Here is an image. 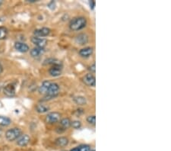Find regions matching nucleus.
Returning a JSON list of instances; mask_svg holds the SVG:
<instances>
[{
    "label": "nucleus",
    "mask_w": 171,
    "mask_h": 151,
    "mask_svg": "<svg viewBox=\"0 0 171 151\" xmlns=\"http://www.w3.org/2000/svg\"><path fill=\"white\" fill-rule=\"evenodd\" d=\"M87 24V19L85 17L79 16L72 18L69 23V28L71 31H78L85 29Z\"/></svg>",
    "instance_id": "f257e3e1"
},
{
    "label": "nucleus",
    "mask_w": 171,
    "mask_h": 151,
    "mask_svg": "<svg viewBox=\"0 0 171 151\" xmlns=\"http://www.w3.org/2000/svg\"><path fill=\"white\" fill-rule=\"evenodd\" d=\"M22 135V131L18 128H14L8 130L6 132V138L8 141H14Z\"/></svg>",
    "instance_id": "f03ea898"
},
{
    "label": "nucleus",
    "mask_w": 171,
    "mask_h": 151,
    "mask_svg": "<svg viewBox=\"0 0 171 151\" xmlns=\"http://www.w3.org/2000/svg\"><path fill=\"white\" fill-rule=\"evenodd\" d=\"M60 117L61 115L58 112H50L46 116L45 121H46L47 124H54V123L58 122L60 120Z\"/></svg>",
    "instance_id": "7ed1b4c3"
},
{
    "label": "nucleus",
    "mask_w": 171,
    "mask_h": 151,
    "mask_svg": "<svg viewBox=\"0 0 171 151\" xmlns=\"http://www.w3.org/2000/svg\"><path fill=\"white\" fill-rule=\"evenodd\" d=\"M82 81L88 86L95 87L96 85V79L95 76L92 75L91 73H88L85 75L82 78Z\"/></svg>",
    "instance_id": "20e7f679"
},
{
    "label": "nucleus",
    "mask_w": 171,
    "mask_h": 151,
    "mask_svg": "<svg viewBox=\"0 0 171 151\" xmlns=\"http://www.w3.org/2000/svg\"><path fill=\"white\" fill-rule=\"evenodd\" d=\"M31 42L34 44L37 47H41V48H44L47 44V40L43 38H38V37H33L31 38Z\"/></svg>",
    "instance_id": "39448f33"
},
{
    "label": "nucleus",
    "mask_w": 171,
    "mask_h": 151,
    "mask_svg": "<svg viewBox=\"0 0 171 151\" xmlns=\"http://www.w3.org/2000/svg\"><path fill=\"white\" fill-rule=\"evenodd\" d=\"M62 71V64L54 65V66H52L51 68H50V70H49V73H50V75L51 76L56 77L61 75Z\"/></svg>",
    "instance_id": "423d86ee"
},
{
    "label": "nucleus",
    "mask_w": 171,
    "mask_h": 151,
    "mask_svg": "<svg viewBox=\"0 0 171 151\" xmlns=\"http://www.w3.org/2000/svg\"><path fill=\"white\" fill-rule=\"evenodd\" d=\"M31 138L27 134H22L20 137L17 139V144L20 147H25L30 143Z\"/></svg>",
    "instance_id": "0eeeda50"
},
{
    "label": "nucleus",
    "mask_w": 171,
    "mask_h": 151,
    "mask_svg": "<svg viewBox=\"0 0 171 151\" xmlns=\"http://www.w3.org/2000/svg\"><path fill=\"white\" fill-rule=\"evenodd\" d=\"M50 34V29L48 28H42V29H36L34 31V34L35 37H38V38H42V37L48 36Z\"/></svg>",
    "instance_id": "6e6552de"
},
{
    "label": "nucleus",
    "mask_w": 171,
    "mask_h": 151,
    "mask_svg": "<svg viewBox=\"0 0 171 151\" xmlns=\"http://www.w3.org/2000/svg\"><path fill=\"white\" fill-rule=\"evenodd\" d=\"M88 36L86 34H84V33H81V34L77 35L76 38V42L79 45L86 44H88Z\"/></svg>",
    "instance_id": "1a4fd4ad"
},
{
    "label": "nucleus",
    "mask_w": 171,
    "mask_h": 151,
    "mask_svg": "<svg viewBox=\"0 0 171 151\" xmlns=\"http://www.w3.org/2000/svg\"><path fill=\"white\" fill-rule=\"evenodd\" d=\"M94 52V49L92 47H85V48L81 49L79 50V55L81 56V57H84V58H88V57H90L92 55Z\"/></svg>",
    "instance_id": "9d476101"
},
{
    "label": "nucleus",
    "mask_w": 171,
    "mask_h": 151,
    "mask_svg": "<svg viewBox=\"0 0 171 151\" xmlns=\"http://www.w3.org/2000/svg\"><path fill=\"white\" fill-rule=\"evenodd\" d=\"M5 95L8 97H12L15 95V86L13 84H8L6 87L4 88Z\"/></svg>",
    "instance_id": "9b49d317"
},
{
    "label": "nucleus",
    "mask_w": 171,
    "mask_h": 151,
    "mask_svg": "<svg viewBox=\"0 0 171 151\" xmlns=\"http://www.w3.org/2000/svg\"><path fill=\"white\" fill-rule=\"evenodd\" d=\"M15 48L21 53H26L29 50L28 45L22 42H16L15 44Z\"/></svg>",
    "instance_id": "f8f14e48"
},
{
    "label": "nucleus",
    "mask_w": 171,
    "mask_h": 151,
    "mask_svg": "<svg viewBox=\"0 0 171 151\" xmlns=\"http://www.w3.org/2000/svg\"><path fill=\"white\" fill-rule=\"evenodd\" d=\"M69 140L66 137H59V138H56L55 140V143L58 147H65L69 144Z\"/></svg>",
    "instance_id": "ddd939ff"
},
{
    "label": "nucleus",
    "mask_w": 171,
    "mask_h": 151,
    "mask_svg": "<svg viewBox=\"0 0 171 151\" xmlns=\"http://www.w3.org/2000/svg\"><path fill=\"white\" fill-rule=\"evenodd\" d=\"M45 50L44 48H41V47H34L32 50H31L30 54H31V57H39L42 54H44Z\"/></svg>",
    "instance_id": "4468645a"
},
{
    "label": "nucleus",
    "mask_w": 171,
    "mask_h": 151,
    "mask_svg": "<svg viewBox=\"0 0 171 151\" xmlns=\"http://www.w3.org/2000/svg\"><path fill=\"white\" fill-rule=\"evenodd\" d=\"M51 84V82H50L49 80H45V81H43L42 82L41 86L39 87V89H38V91H39V92L41 93V94H46V92H47L48 90V88L50 86V85Z\"/></svg>",
    "instance_id": "2eb2a0df"
},
{
    "label": "nucleus",
    "mask_w": 171,
    "mask_h": 151,
    "mask_svg": "<svg viewBox=\"0 0 171 151\" xmlns=\"http://www.w3.org/2000/svg\"><path fill=\"white\" fill-rule=\"evenodd\" d=\"M73 101L76 104L78 105H85L88 102L87 99L85 97H84L82 96H77L73 97Z\"/></svg>",
    "instance_id": "dca6fc26"
},
{
    "label": "nucleus",
    "mask_w": 171,
    "mask_h": 151,
    "mask_svg": "<svg viewBox=\"0 0 171 151\" xmlns=\"http://www.w3.org/2000/svg\"><path fill=\"white\" fill-rule=\"evenodd\" d=\"M59 124H60L61 128H62L65 130H67L69 127H71V120L69 117L62 118V120H60V122H59Z\"/></svg>",
    "instance_id": "f3484780"
},
{
    "label": "nucleus",
    "mask_w": 171,
    "mask_h": 151,
    "mask_svg": "<svg viewBox=\"0 0 171 151\" xmlns=\"http://www.w3.org/2000/svg\"><path fill=\"white\" fill-rule=\"evenodd\" d=\"M92 149L90 148V146L86 145V144H82L71 149L70 151H90Z\"/></svg>",
    "instance_id": "a211bd4d"
},
{
    "label": "nucleus",
    "mask_w": 171,
    "mask_h": 151,
    "mask_svg": "<svg viewBox=\"0 0 171 151\" xmlns=\"http://www.w3.org/2000/svg\"><path fill=\"white\" fill-rule=\"evenodd\" d=\"M35 109H36V112H38V113L43 114V113H46V112H47L48 111L50 110V108L44 105L39 104L37 105Z\"/></svg>",
    "instance_id": "6ab92c4d"
},
{
    "label": "nucleus",
    "mask_w": 171,
    "mask_h": 151,
    "mask_svg": "<svg viewBox=\"0 0 171 151\" xmlns=\"http://www.w3.org/2000/svg\"><path fill=\"white\" fill-rule=\"evenodd\" d=\"M12 123L11 119L8 117L5 116H0V126L2 127H6L8 126Z\"/></svg>",
    "instance_id": "aec40b11"
},
{
    "label": "nucleus",
    "mask_w": 171,
    "mask_h": 151,
    "mask_svg": "<svg viewBox=\"0 0 171 151\" xmlns=\"http://www.w3.org/2000/svg\"><path fill=\"white\" fill-rule=\"evenodd\" d=\"M43 64L44 65L51 64V65H53V66H54V65H59V64H61L60 61L58 60L54 59V58H49V59L45 60Z\"/></svg>",
    "instance_id": "412c9836"
},
{
    "label": "nucleus",
    "mask_w": 171,
    "mask_h": 151,
    "mask_svg": "<svg viewBox=\"0 0 171 151\" xmlns=\"http://www.w3.org/2000/svg\"><path fill=\"white\" fill-rule=\"evenodd\" d=\"M8 31L5 27H0V40L6 39Z\"/></svg>",
    "instance_id": "4be33fe9"
},
{
    "label": "nucleus",
    "mask_w": 171,
    "mask_h": 151,
    "mask_svg": "<svg viewBox=\"0 0 171 151\" xmlns=\"http://www.w3.org/2000/svg\"><path fill=\"white\" fill-rule=\"evenodd\" d=\"M71 127H72L74 129H79L81 127V122L78 120L71 122Z\"/></svg>",
    "instance_id": "5701e85b"
},
{
    "label": "nucleus",
    "mask_w": 171,
    "mask_h": 151,
    "mask_svg": "<svg viewBox=\"0 0 171 151\" xmlns=\"http://www.w3.org/2000/svg\"><path fill=\"white\" fill-rule=\"evenodd\" d=\"M87 122L89 123L90 124H92V125H95L96 123V117L95 115H90L87 117Z\"/></svg>",
    "instance_id": "b1692460"
},
{
    "label": "nucleus",
    "mask_w": 171,
    "mask_h": 151,
    "mask_svg": "<svg viewBox=\"0 0 171 151\" xmlns=\"http://www.w3.org/2000/svg\"><path fill=\"white\" fill-rule=\"evenodd\" d=\"M47 6L48 8H50L51 10H54L56 8V3L54 1H51L50 3H48Z\"/></svg>",
    "instance_id": "393cba45"
},
{
    "label": "nucleus",
    "mask_w": 171,
    "mask_h": 151,
    "mask_svg": "<svg viewBox=\"0 0 171 151\" xmlns=\"http://www.w3.org/2000/svg\"><path fill=\"white\" fill-rule=\"evenodd\" d=\"M89 70L90 71V73H95L96 72V65L95 64H93L92 65H90V66H89Z\"/></svg>",
    "instance_id": "a878e982"
},
{
    "label": "nucleus",
    "mask_w": 171,
    "mask_h": 151,
    "mask_svg": "<svg viewBox=\"0 0 171 151\" xmlns=\"http://www.w3.org/2000/svg\"><path fill=\"white\" fill-rule=\"evenodd\" d=\"M89 4H90V9H94V8H95V5H96L95 1H94V0H90V1L89 2Z\"/></svg>",
    "instance_id": "bb28decb"
},
{
    "label": "nucleus",
    "mask_w": 171,
    "mask_h": 151,
    "mask_svg": "<svg viewBox=\"0 0 171 151\" xmlns=\"http://www.w3.org/2000/svg\"><path fill=\"white\" fill-rule=\"evenodd\" d=\"M56 132L59 133V134H62V133H63L64 131H66V130L63 129V128H62L59 127V128H57L56 129Z\"/></svg>",
    "instance_id": "cd10ccee"
},
{
    "label": "nucleus",
    "mask_w": 171,
    "mask_h": 151,
    "mask_svg": "<svg viewBox=\"0 0 171 151\" xmlns=\"http://www.w3.org/2000/svg\"><path fill=\"white\" fill-rule=\"evenodd\" d=\"M2 71H3V66H2V65L1 63H0V74L2 73Z\"/></svg>",
    "instance_id": "c85d7f7f"
},
{
    "label": "nucleus",
    "mask_w": 171,
    "mask_h": 151,
    "mask_svg": "<svg viewBox=\"0 0 171 151\" xmlns=\"http://www.w3.org/2000/svg\"><path fill=\"white\" fill-rule=\"evenodd\" d=\"M27 2H28V3H36L37 0H27Z\"/></svg>",
    "instance_id": "c756f323"
},
{
    "label": "nucleus",
    "mask_w": 171,
    "mask_h": 151,
    "mask_svg": "<svg viewBox=\"0 0 171 151\" xmlns=\"http://www.w3.org/2000/svg\"><path fill=\"white\" fill-rule=\"evenodd\" d=\"M2 1H0V6H2Z\"/></svg>",
    "instance_id": "7c9ffc66"
},
{
    "label": "nucleus",
    "mask_w": 171,
    "mask_h": 151,
    "mask_svg": "<svg viewBox=\"0 0 171 151\" xmlns=\"http://www.w3.org/2000/svg\"><path fill=\"white\" fill-rule=\"evenodd\" d=\"M90 151H95V150H91Z\"/></svg>",
    "instance_id": "2f4dec72"
}]
</instances>
